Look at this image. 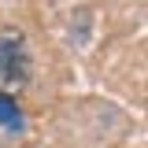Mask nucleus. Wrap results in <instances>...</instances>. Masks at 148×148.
<instances>
[{"instance_id": "nucleus-2", "label": "nucleus", "mask_w": 148, "mask_h": 148, "mask_svg": "<svg viewBox=\"0 0 148 148\" xmlns=\"http://www.w3.org/2000/svg\"><path fill=\"white\" fill-rule=\"evenodd\" d=\"M0 126L11 130V133H18V130L26 126V119H22V111H18L15 96H8V92H0Z\"/></svg>"}, {"instance_id": "nucleus-1", "label": "nucleus", "mask_w": 148, "mask_h": 148, "mask_svg": "<svg viewBox=\"0 0 148 148\" xmlns=\"http://www.w3.org/2000/svg\"><path fill=\"white\" fill-rule=\"evenodd\" d=\"M30 82V48L18 30H0V85H26Z\"/></svg>"}]
</instances>
